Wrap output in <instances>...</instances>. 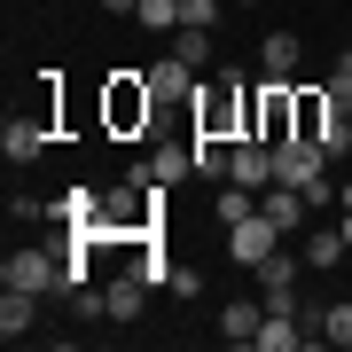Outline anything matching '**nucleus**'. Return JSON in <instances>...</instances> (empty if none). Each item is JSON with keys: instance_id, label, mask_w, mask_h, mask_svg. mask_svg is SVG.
<instances>
[{"instance_id": "f257e3e1", "label": "nucleus", "mask_w": 352, "mask_h": 352, "mask_svg": "<svg viewBox=\"0 0 352 352\" xmlns=\"http://www.w3.org/2000/svg\"><path fill=\"white\" fill-rule=\"evenodd\" d=\"M251 110H258V87H243L235 71H212V78L196 87L188 126H196V133H212V141H243V133H251Z\"/></svg>"}, {"instance_id": "f03ea898", "label": "nucleus", "mask_w": 352, "mask_h": 352, "mask_svg": "<svg viewBox=\"0 0 352 352\" xmlns=\"http://www.w3.org/2000/svg\"><path fill=\"white\" fill-rule=\"evenodd\" d=\"M149 118H157L149 71H118V78H102V133H118V141H149Z\"/></svg>"}, {"instance_id": "7ed1b4c3", "label": "nucleus", "mask_w": 352, "mask_h": 352, "mask_svg": "<svg viewBox=\"0 0 352 352\" xmlns=\"http://www.w3.org/2000/svg\"><path fill=\"white\" fill-rule=\"evenodd\" d=\"M55 110H63V87H55V71H47L39 102H32V110H16V118H8V133H0L8 164H32V157H47V141H55Z\"/></svg>"}, {"instance_id": "20e7f679", "label": "nucleus", "mask_w": 352, "mask_h": 352, "mask_svg": "<svg viewBox=\"0 0 352 352\" xmlns=\"http://www.w3.org/2000/svg\"><path fill=\"white\" fill-rule=\"evenodd\" d=\"M0 289H32V298H47V289H63V258L39 251V243H24V251H8V266H0Z\"/></svg>"}, {"instance_id": "39448f33", "label": "nucleus", "mask_w": 352, "mask_h": 352, "mask_svg": "<svg viewBox=\"0 0 352 352\" xmlns=\"http://www.w3.org/2000/svg\"><path fill=\"white\" fill-rule=\"evenodd\" d=\"M251 133H258V141H289V133H298V87H289V78H258Z\"/></svg>"}, {"instance_id": "423d86ee", "label": "nucleus", "mask_w": 352, "mask_h": 352, "mask_svg": "<svg viewBox=\"0 0 352 352\" xmlns=\"http://www.w3.org/2000/svg\"><path fill=\"white\" fill-rule=\"evenodd\" d=\"M274 251H282V227L266 219V212H251V219H235V227H227V258H235V266H251V274H258Z\"/></svg>"}, {"instance_id": "0eeeda50", "label": "nucleus", "mask_w": 352, "mask_h": 352, "mask_svg": "<svg viewBox=\"0 0 352 352\" xmlns=\"http://www.w3.org/2000/svg\"><path fill=\"white\" fill-rule=\"evenodd\" d=\"M321 173H329V149H321V141H305V133L274 141V180H289V188H305V180H321Z\"/></svg>"}, {"instance_id": "6e6552de", "label": "nucleus", "mask_w": 352, "mask_h": 352, "mask_svg": "<svg viewBox=\"0 0 352 352\" xmlns=\"http://www.w3.org/2000/svg\"><path fill=\"white\" fill-rule=\"evenodd\" d=\"M188 173H196V133L188 141H157V149L133 164V180H157V188H173V180H188Z\"/></svg>"}, {"instance_id": "1a4fd4ad", "label": "nucleus", "mask_w": 352, "mask_h": 352, "mask_svg": "<svg viewBox=\"0 0 352 352\" xmlns=\"http://www.w3.org/2000/svg\"><path fill=\"white\" fill-rule=\"evenodd\" d=\"M149 94H157V110H196V71L180 55H164V63H149Z\"/></svg>"}, {"instance_id": "9d476101", "label": "nucleus", "mask_w": 352, "mask_h": 352, "mask_svg": "<svg viewBox=\"0 0 352 352\" xmlns=\"http://www.w3.org/2000/svg\"><path fill=\"white\" fill-rule=\"evenodd\" d=\"M258 329H266V298H227L219 305V337L227 344H258Z\"/></svg>"}, {"instance_id": "9b49d317", "label": "nucleus", "mask_w": 352, "mask_h": 352, "mask_svg": "<svg viewBox=\"0 0 352 352\" xmlns=\"http://www.w3.org/2000/svg\"><path fill=\"white\" fill-rule=\"evenodd\" d=\"M298 63H305V39L298 32H266L258 39V71L266 78H298Z\"/></svg>"}, {"instance_id": "f8f14e48", "label": "nucleus", "mask_w": 352, "mask_h": 352, "mask_svg": "<svg viewBox=\"0 0 352 352\" xmlns=\"http://www.w3.org/2000/svg\"><path fill=\"white\" fill-rule=\"evenodd\" d=\"M344 258H352V243H344V227H314V235H305V266H321V274H337Z\"/></svg>"}, {"instance_id": "ddd939ff", "label": "nucleus", "mask_w": 352, "mask_h": 352, "mask_svg": "<svg viewBox=\"0 0 352 352\" xmlns=\"http://www.w3.org/2000/svg\"><path fill=\"white\" fill-rule=\"evenodd\" d=\"M305 337L314 344H352V305H314L305 314Z\"/></svg>"}, {"instance_id": "4468645a", "label": "nucleus", "mask_w": 352, "mask_h": 352, "mask_svg": "<svg viewBox=\"0 0 352 352\" xmlns=\"http://www.w3.org/2000/svg\"><path fill=\"white\" fill-rule=\"evenodd\" d=\"M32 305H39L32 289H8V298H0V337H8V344L32 337Z\"/></svg>"}, {"instance_id": "2eb2a0df", "label": "nucleus", "mask_w": 352, "mask_h": 352, "mask_svg": "<svg viewBox=\"0 0 352 352\" xmlns=\"http://www.w3.org/2000/svg\"><path fill=\"white\" fill-rule=\"evenodd\" d=\"M173 55H180L188 71H212V24H180V32H173Z\"/></svg>"}, {"instance_id": "dca6fc26", "label": "nucleus", "mask_w": 352, "mask_h": 352, "mask_svg": "<svg viewBox=\"0 0 352 352\" xmlns=\"http://www.w3.org/2000/svg\"><path fill=\"white\" fill-rule=\"evenodd\" d=\"M227 157H235V141H212V133H196V173H204V180H227Z\"/></svg>"}, {"instance_id": "f3484780", "label": "nucleus", "mask_w": 352, "mask_h": 352, "mask_svg": "<svg viewBox=\"0 0 352 352\" xmlns=\"http://www.w3.org/2000/svg\"><path fill=\"white\" fill-rule=\"evenodd\" d=\"M141 289H149L141 274H126V282H110V289H102V298H110V321H133V314H141Z\"/></svg>"}, {"instance_id": "a211bd4d", "label": "nucleus", "mask_w": 352, "mask_h": 352, "mask_svg": "<svg viewBox=\"0 0 352 352\" xmlns=\"http://www.w3.org/2000/svg\"><path fill=\"white\" fill-rule=\"evenodd\" d=\"M141 24H149V32H180V0H141Z\"/></svg>"}, {"instance_id": "6ab92c4d", "label": "nucleus", "mask_w": 352, "mask_h": 352, "mask_svg": "<svg viewBox=\"0 0 352 352\" xmlns=\"http://www.w3.org/2000/svg\"><path fill=\"white\" fill-rule=\"evenodd\" d=\"M321 149H329V164H337V157H352V110H337V118H329Z\"/></svg>"}, {"instance_id": "aec40b11", "label": "nucleus", "mask_w": 352, "mask_h": 352, "mask_svg": "<svg viewBox=\"0 0 352 352\" xmlns=\"http://www.w3.org/2000/svg\"><path fill=\"white\" fill-rule=\"evenodd\" d=\"M298 266H305V251H298V258H289V251H274V258L258 266V282H298Z\"/></svg>"}, {"instance_id": "412c9836", "label": "nucleus", "mask_w": 352, "mask_h": 352, "mask_svg": "<svg viewBox=\"0 0 352 352\" xmlns=\"http://www.w3.org/2000/svg\"><path fill=\"white\" fill-rule=\"evenodd\" d=\"M329 102H337V110H352V55L329 71Z\"/></svg>"}, {"instance_id": "4be33fe9", "label": "nucleus", "mask_w": 352, "mask_h": 352, "mask_svg": "<svg viewBox=\"0 0 352 352\" xmlns=\"http://www.w3.org/2000/svg\"><path fill=\"white\" fill-rule=\"evenodd\" d=\"M164 289H173V298H204V274H196V266H173V282H164Z\"/></svg>"}, {"instance_id": "5701e85b", "label": "nucleus", "mask_w": 352, "mask_h": 352, "mask_svg": "<svg viewBox=\"0 0 352 352\" xmlns=\"http://www.w3.org/2000/svg\"><path fill=\"white\" fill-rule=\"evenodd\" d=\"M180 24H219V0H180Z\"/></svg>"}, {"instance_id": "b1692460", "label": "nucleus", "mask_w": 352, "mask_h": 352, "mask_svg": "<svg viewBox=\"0 0 352 352\" xmlns=\"http://www.w3.org/2000/svg\"><path fill=\"white\" fill-rule=\"evenodd\" d=\"M141 8V0H102V16H133Z\"/></svg>"}, {"instance_id": "393cba45", "label": "nucleus", "mask_w": 352, "mask_h": 352, "mask_svg": "<svg viewBox=\"0 0 352 352\" xmlns=\"http://www.w3.org/2000/svg\"><path fill=\"white\" fill-rule=\"evenodd\" d=\"M337 227H344V243H352V204H344V212H337Z\"/></svg>"}, {"instance_id": "a878e982", "label": "nucleus", "mask_w": 352, "mask_h": 352, "mask_svg": "<svg viewBox=\"0 0 352 352\" xmlns=\"http://www.w3.org/2000/svg\"><path fill=\"white\" fill-rule=\"evenodd\" d=\"M344 55H352V32H344Z\"/></svg>"}, {"instance_id": "bb28decb", "label": "nucleus", "mask_w": 352, "mask_h": 352, "mask_svg": "<svg viewBox=\"0 0 352 352\" xmlns=\"http://www.w3.org/2000/svg\"><path fill=\"white\" fill-rule=\"evenodd\" d=\"M243 8H258V0H243Z\"/></svg>"}]
</instances>
